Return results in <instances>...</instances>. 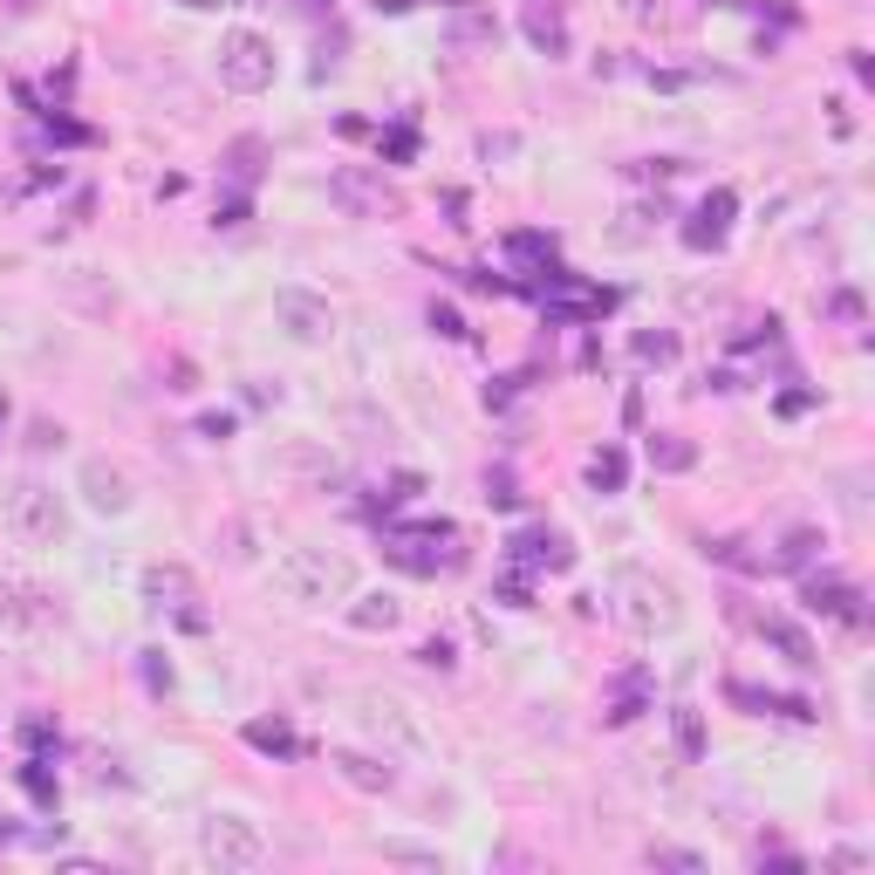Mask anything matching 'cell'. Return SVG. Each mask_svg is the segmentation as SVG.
<instances>
[{
    "label": "cell",
    "mask_w": 875,
    "mask_h": 875,
    "mask_svg": "<svg viewBox=\"0 0 875 875\" xmlns=\"http://www.w3.org/2000/svg\"><path fill=\"white\" fill-rule=\"evenodd\" d=\"M274 588L288 595V603H342L356 588V562L336 547H288L281 562H274Z\"/></svg>",
    "instance_id": "6da1fadb"
},
{
    "label": "cell",
    "mask_w": 875,
    "mask_h": 875,
    "mask_svg": "<svg viewBox=\"0 0 875 875\" xmlns=\"http://www.w3.org/2000/svg\"><path fill=\"white\" fill-rule=\"evenodd\" d=\"M609 616L629 636H657V629L678 622V595H670L657 575H644V568H616L609 575Z\"/></svg>",
    "instance_id": "7a4b0ae2"
},
{
    "label": "cell",
    "mask_w": 875,
    "mask_h": 875,
    "mask_svg": "<svg viewBox=\"0 0 875 875\" xmlns=\"http://www.w3.org/2000/svg\"><path fill=\"white\" fill-rule=\"evenodd\" d=\"M0 521H8V534L28 541V547H55L69 534V513H62L55 486H42V480H14L0 493Z\"/></svg>",
    "instance_id": "3957f363"
},
{
    "label": "cell",
    "mask_w": 875,
    "mask_h": 875,
    "mask_svg": "<svg viewBox=\"0 0 875 875\" xmlns=\"http://www.w3.org/2000/svg\"><path fill=\"white\" fill-rule=\"evenodd\" d=\"M383 562H397L404 575H437V568H459L465 547L452 521H424V527H383Z\"/></svg>",
    "instance_id": "277c9868"
},
{
    "label": "cell",
    "mask_w": 875,
    "mask_h": 875,
    "mask_svg": "<svg viewBox=\"0 0 875 875\" xmlns=\"http://www.w3.org/2000/svg\"><path fill=\"white\" fill-rule=\"evenodd\" d=\"M356 719H363L370 739H383V752H431V732L418 725V711L404 698H390V691H356Z\"/></svg>",
    "instance_id": "5b68a950"
},
{
    "label": "cell",
    "mask_w": 875,
    "mask_h": 875,
    "mask_svg": "<svg viewBox=\"0 0 875 875\" xmlns=\"http://www.w3.org/2000/svg\"><path fill=\"white\" fill-rule=\"evenodd\" d=\"M198 855H206L219 875H254L267 862V842H260V827L240 821V814H213L206 827H198Z\"/></svg>",
    "instance_id": "8992f818"
},
{
    "label": "cell",
    "mask_w": 875,
    "mask_h": 875,
    "mask_svg": "<svg viewBox=\"0 0 875 875\" xmlns=\"http://www.w3.org/2000/svg\"><path fill=\"white\" fill-rule=\"evenodd\" d=\"M219 83L240 90V96H260L274 83V42L254 28H226L219 34Z\"/></svg>",
    "instance_id": "52a82bcc"
},
{
    "label": "cell",
    "mask_w": 875,
    "mask_h": 875,
    "mask_svg": "<svg viewBox=\"0 0 875 875\" xmlns=\"http://www.w3.org/2000/svg\"><path fill=\"white\" fill-rule=\"evenodd\" d=\"M144 603H151L157 616H172L178 629H192V636L213 622L206 609H198V581H192V568H178V562H165V568H151V575H144Z\"/></svg>",
    "instance_id": "ba28073f"
},
{
    "label": "cell",
    "mask_w": 875,
    "mask_h": 875,
    "mask_svg": "<svg viewBox=\"0 0 875 875\" xmlns=\"http://www.w3.org/2000/svg\"><path fill=\"white\" fill-rule=\"evenodd\" d=\"M329 198H336L342 213H356V219H383V213L404 206V198H397V192H390L370 165H342V172L329 178Z\"/></svg>",
    "instance_id": "9c48e42d"
},
{
    "label": "cell",
    "mask_w": 875,
    "mask_h": 875,
    "mask_svg": "<svg viewBox=\"0 0 875 875\" xmlns=\"http://www.w3.org/2000/svg\"><path fill=\"white\" fill-rule=\"evenodd\" d=\"M541 301H547V315H554V322H595V315H603L616 295H609V288H588V281H575V274H562V267H547Z\"/></svg>",
    "instance_id": "30bf717a"
},
{
    "label": "cell",
    "mask_w": 875,
    "mask_h": 875,
    "mask_svg": "<svg viewBox=\"0 0 875 875\" xmlns=\"http://www.w3.org/2000/svg\"><path fill=\"white\" fill-rule=\"evenodd\" d=\"M274 315L288 322L295 342H329L336 336V308L322 295H308V288H281V295H274Z\"/></svg>",
    "instance_id": "8fae6325"
},
{
    "label": "cell",
    "mask_w": 875,
    "mask_h": 875,
    "mask_svg": "<svg viewBox=\"0 0 875 875\" xmlns=\"http://www.w3.org/2000/svg\"><path fill=\"white\" fill-rule=\"evenodd\" d=\"M506 562L513 568H547V575H568L575 568V547H568V534H554V527H527V534H513L506 541Z\"/></svg>",
    "instance_id": "7c38bea8"
},
{
    "label": "cell",
    "mask_w": 875,
    "mask_h": 875,
    "mask_svg": "<svg viewBox=\"0 0 875 875\" xmlns=\"http://www.w3.org/2000/svg\"><path fill=\"white\" fill-rule=\"evenodd\" d=\"M732 213H739V198L719 185V192H704L698 198V213L684 219V247L691 254H719L725 247V233H732Z\"/></svg>",
    "instance_id": "4fadbf2b"
},
{
    "label": "cell",
    "mask_w": 875,
    "mask_h": 875,
    "mask_svg": "<svg viewBox=\"0 0 875 875\" xmlns=\"http://www.w3.org/2000/svg\"><path fill=\"white\" fill-rule=\"evenodd\" d=\"M83 493L96 513H124L131 506V480H124V465H110V459H90L83 465Z\"/></svg>",
    "instance_id": "5bb4252c"
},
{
    "label": "cell",
    "mask_w": 875,
    "mask_h": 875,
    "mask_svg": "<svg viewBox=\"0 0 875 875\" xmlns=\"http://www.w3.org/2000/svg\"><path fill=\"white\" fill-rule=\"evenodd\" d=\"M521 28H527V42H534L541 55H568V21H562V8H554V0H527Z\"/></svg>",
    "instance_id": "9a60e30c"
},
{
    "label": "cell",
    "mask_w": 875,
    "mask_h": 875,
    "mask_svg": "<svg viewBox=\"0 0 875 875\" xmlns=\"http://www.w3.org/2000/svg\"><path fill=\"white\" fill-rule=\"evenodd\" d=\"M807 609L842 616V622H862V595H855L842 575H807Z\"/></svg>",
    "instance_id": "2e32d148"
},
{
    "label": "cell",
    "mask_w": 875,
    "mask_h": 875,
    "mask_svg": "<svg viewBox=\"0 0 875 875\" xmlns=\"http://www.w3.org/2000/svg\"><path fill=\"white\" fill-rule=\"evenodd\" d=\"M760 636H766V644H773L786 663H801V670L814 663V636H807L801 622H793V616H780V609H773V616H760Z\"/></svg>",
    "instance_id": "e0dca14e"
},
{
    "label": "cell",
    "mask_w": 875,
    "mask_h": 875,
    "mask_svg": "<svg viewBox=\"0 0 875 875\" xmlns=\"http://www.w3.org/2000/svg\"><path fill=\"white\" fill-rule=\"evenodd\" d=\"M329 766H336L356 793H390V786H397V773H390L383 760H370V752H329Z\"/></svg>",
    "instance_id": "ac0fdd59"
},
{
    "label": "cell",
    "mask_w": 875,
    "mask_h": 875,
    "mask_svg": "<svg viewBox=\"0 0 875 875\" xmlns=\"http://www.w3.org/2000/svg\"><path fill=\"white\" fill-rule=\"evenodd\" d=\"M644 704H650V678H644V670H622V678H616V698L603 704V725H629V719H644Z\"/></svg>",
    "instance_id": "d6986e66"
},
{
    "label": "cell",
    "mask_w": 875,
    "mask_h": 875,
    "mask_svg": "<svg viewBox=\"0 0 875 875\" xmlns=\"http://www.w3.org/2000/svg\"><path fill=\"white\" fill-rule=\"evenodd\" d=\"M397 622H404V603H397V595H363V603L349 609V629H363V636H390Z\"/></svg>",
    "instance_id": "ffe728a7"
},
{
    "label": "cell",
    "mask_w": 875,
    "mask_h": 875,
    "mask_svg": "<svg viewBox=\"0 0 875 875\" xmlns=\"http://www.w3.org/2000/svg\"><path fill=\"white\" fill-rule=\"evenodd\" d=\"M260 165H267V144L260 137H233L226 144V178H233V192H247L260 178Z\"/></svg>",
    "instance_id": "44dd1931"
},
{
    "label": "cell",
    "mask_w": 875,
    "mask_h": 875,
    "mask_svg": "<svg viewBox=\"0 0 875 875\" xmlns=\"http://www.w3.org/2000/svg\"><path fill=\"white\" fill-rule=\"evenodd\" d=\"M650 465L657 472H691L698 465V445H691V437H678V431H650Z\"/></svg>",
    "instance_id": "7402d4cb"
},
{
    "label": "cell",
    "mask_w": 875,
    "mask_h": 875,
    "mask_svg": "<svg viewBox=\"0 0 875 875\" xmlns=\"http://www.w3.org/2000/svg\"><path fill=\"white\" fill-rule=\"evenodd\" d=\"M725 698H732V704H745V711H780V719H814V704H807V698H773V691H752V684H725Z\"/></svg>",
    "instance_id": "603a6c76"
},
{
    "label": "cell",
    "mask_w": 875,
    "mask_h": 875,
    "mask_svg": "<svg viewBox=\"0 0 875 875\" xmlns=\"http://www.w3.org/2000/svg\"><path fill=\"white\" fill-rule=\"evenodd\" d=\"M247 745H254V752H274V760H301V752H308L281 719H254V725H247Z\"/></svg>",
    "instance_id": "cb8c5ba5"
},
{
    "label": "cell",
    "mask_w": 875,
    "mask_h": 875,
    "mask_svg": "<svg viewBox=\"0 0 875 875\" xmlns=\"http://www.w3.org/2000/svg\"><path fill=\"white\" fill-rule=\"evenodd\" d=\"M622 480H629V459H622L616 445L588 452V486H595V493H622Z\"/></svg>",
    "instance_id": "d4e9b609"
},
{
    "label": "cell",
    "mask_w": 875,
    "mask_h": 875,
    "mask_svg": "<svg viewBox=\"0 0 875 875\" xmlns=\"http://www.w3.org/2000/svg\"><path fill=\"white\" fill-rule=\"evenodd\" d=\"M452 42H459V49L500 42V21H493V14H480V8H459V14H452Z\"/></svg>",
    "instance_id": "484cf974"
},
{
    "label": "cell",
    "mask_w": 875,
    "mask_h": 875,
    "mask_svg": "<svg viewBox=\"0 0 875 875\" xmlns=\"http://www.w3.org/2000/svg\"><path fill=\"white\" fill-rule=\"evenodd\" d=\"M506 260L513 267H554V240L547 233H506Z\"/></svg>",
    "instance_id": "4316f807"
},
{
    "label": "cell",
    "mask_w": 875,
    "mask_h": 875,
    "mask_svg": "<svg viewBox=\"0 0 875 875\" xmlns=\"http://www.w3.org/2000/svg\"><path fill=\"white\" fill-rule=\"evenodd\" d=\"M670 732H678V752L698 766V760H704V719H698V704H678V711H670Z\"/></svg>",
    "instance_id": "83f0119b"
},
{
    "label": "cell",
    "mask_w": 875,
    "mask_h": 875,
    "mask_svg": "<svg viewBox=\"0 0 875 875\" xmlns=\"http://www.w3.org/2000/svg\"><path fill=\"white\" fill-rule=\"evenodd\" d=\"M704 554L719 568H739V575H766V554H752L745 541H704Z\"/></svg>",
    "instance_id": "f1b7e54d"
},
{
    "label": "cell",
    "mask_w": 875,
    "mask_h": 875,
    "mask_svg": "<svg viewBox=\"0 0 875 875\" xmlns=\"http://www.w3.org/2000/svg\"><path fill=\"white\" fill-rule=\"evenodd\" d=\"M418 493H424V480H418V472H397L390 486H377V500H370V506H377V513H397V506H404V500H418Z\"/></svg>",
    "instance_id": "f546056e"
},
{
    "label": "cell",
    "mask_w": 875,
    "mask_h": 875,
    "mask_svg": "<svg viewBox=\"0 0 875 875\" xmlns=\"http://www.w3.org/2000/svg\"><path fill=\"white\" fill-rule=\"evenodd\" d=\"M21 786H28L42 807H55V773H49V760H28V766H21Z\"/></svg>",
    "instance_id": "4dcf8cb0"
},
{
    "label": "cell",
    "mask_w": 875,
    "mask_h": 875,
    "mask_svg": "<svg viewBox=\"0 0 875 875\" xmlns=\"http://www.w3.org/2000/svg\"><path fill=\"white\" fill-rule=\"evenodd\" d=\"M431 329L445 336V342H465V336H472V329H465V315H459L452 301H431Z\"/></svg>",
    "instance_id": "1f68e13d"
},
{
    "label": "cell",
    "mask_w": 875,
    "mask_h": 875,
    "mask_svg": "<svg viewBox=\"0 0 875 875\" xmlns=\"http://www.w3.org/2000/svg\"><path fill=\"white\" fill-rule=\"evenodd\" d=\"M821 541H814V527H793L786 534V547H780V568H807V554H814Z\"/></svg>",
    "instance_id": "d6a6232c"
},
{
    "label": "cell",
    "mask_w": 875,
    "mask_h": 875,
    "mask_svg": "<svg viewBox=\"0 0 875 875\" xmlns=\"http://www.w3.org/2000/svg\"><path fill=\"white\" fill-rule=\"evenodd\" d=\"M670 356H678V336H636V363H670Z\"/></svg>",
    "instance_id": "836d02e7"
},
{
    "label": "cell",
    "mask_w": 875,
    "mask_h": 875,
    "mask_svg": "<svg viewBox=\"0 0 875 875\" xmlns=\"http://www.w3.org/2000/svg\"><path fill=\"white\" fill-rule=\"evenodd\" d=\"M527 595H534V581H527V568H513V562H506V575H500V603H513V609H527Z\"/></svg>",
    "instance_id": "e575fe53"
},
{
    "label": "cell",
    "mask_w": 875,
    "mask_h": 875,
    "mask_svg": "<svg viewBox=\"0 0 875 875\" xmlns=\"http://www.w3.org/2000/svg\"><path fill=\"white\" fill-rule=\"evenodd\" d=\"M281 465H288V472H322V480H329V459L315 452V445H288V452H281Z\"/></svg>",
    "instance_id": "d590c367"
},
{
    "label": "cell",
    "mask_w": 875,
    "mask_h": 875,
    "mask_svg": "<svg viewBox=\"0 0 875 875\" xmlns=\"http://www.w3.org/2000/svg\"><path fill=\"white\" fill-rule=\"evenodd\" d=\"M650 868H684V875H698L704 855H691V848H650Z\"/></svg>",
    "instance_id": "8d00e7d4"
},
{
    "label": "cell",
    "mask_w": 875,
    "mask_h": 875,
    "mask_svg": "<svg viewBox=\"0 0 875 875\" xmlns=\"http://www.w3.org/2000/svg\"><path fill=\"white\" fill-rule=\"evenodd\" d=\"M622 8V21H636V28H657L663 21V0H616Z\"/></svg>",
    "instance_id": "74e56055"
},
{
    "label": "cell",
    "mask_w": 875,
    "mask_h": 875,
    "mask_svg": "<svg viewBox=\"0 0 875 875\" xmlns=\"http://www.w3.org/2000/svg\"><path fill=\"white\" fill-rule=\"evenodd\" d=\"M383 862H411V868H437L431 848H411V842H383Z\"/></svg>",
    "instance_id": "f35d334b"
},
{
    "label": "cell",
    "mask_w": 875,
    "mask_h": 875,
    "mask_svg": "<svg viewBox=\"0 0 875 875\" xmlns=\"http://www.w3.org/2000/svg\"><path fill=\"white\" fill-rule=\"evenodd\" d=\"M42 124H49L55 144H90V131H83V124H69V116H55V110H42Z\"/></svg>",
    "instance_id": "ab89813d"
},
{
    "label": "cell",
    "mask_w": 875,
    "mask_h": 875,
    "mask_svg": "<svg viewBox=\"0 0 875 875\" xmlns=\"http://www.w3.org/2000/svg\"><path fill=\"white\" fill-rule=\"evenodd\" d=\"M486 506H521V493H513V472H486Z\"/></svg>",
    "instance_id": "60d3db41"
},
{
    "label": "cell",
    "mask_w": 875,
    "mask_h": 875,
    "mask_svg": "<svg viewBox=\"0 0 875 875\" xmlns=\"http://www.w3.org/2000/svg\"><path fill=\"white\" fill-rule=\"evenodd\" d=\"M213 226H247V192H226L219 213H213Z\"/></svg>",
    "instance_id": "b9f144b4"
},
{
    "label": "cell",
    "mask_w": 875,
    "mask_h": 875,
    "mask_svg": "<svg viewBox=\"0 0 875 875\" xmlns=\"http://www.w3.org/2000/svg\"><path fill=\"white\" fill-rule=\"evenodd\" d=\"M144 684H151V691H172V663L157 657V650H144Z\"/></svg>",
    "instance_id": "7bdbcfd3"
},
{
    "label": "cell",
    "mask_w": 875,
    "mask_h": 875,
    "mask_svg": "<svg viewBox=\"0 0 875 875\" xmlns=\"http://www.w3.org/2000/svg\"><path fill=\"white\" fill-rule=\"evenodd\" d=\"M418 663H431V670H452L459 657H452V644H445V636H431V644L418 650Z\"/></svg>",
    "instance_id": "ee69618b"
},
{
    "label": "cell",
    "mask_w": 875,
    "mask_h": 875,
    "mask_svg": "<svg viewBox=\"0 0 875 875\" xmlns=\"http://www.w3.org/2000/svg\"><path fill=\"white\" fill-rule=\"evenodd\" d=\"M14 622H21V588L0 581V629H14Z\"/></svg>",
    "instance_id": "f6af8a7d"
},
{
    "label": "cell",
    "mask_w": 875,
    "mask_h": 875,
    "mask_svg": "<svg viewBox=\"0 0 875 875\" xmlns=\"http://www.w3.org/2000/svg\"><path fill=\"white\" fill-rule=\"evenodd\" d=\"M198 437H233V418L226 411H206V418H198Z\"/></svg>",
    "instance_id": "bcb514c9"
},
{
    "label": "cell",
    "mask_w": 875,
    "mask_h": 875,
    "mask_svg": "<svg viewBox=\"0 0 875 875\" xmlns=\"http://www.w3.org/2000/svg\"><path fill=\"white\" fill-rule=\"evenodd\" d=\"M383 151H390V157H397V165H404V157H411V151H418V137H411V131H390V144H383Z\"/></svg>",
    "instance_id": "7dc6e473"
},
{
    "label": "cell",
    "mask_w": 875,
    "mask_h": 875,
    "mask_svg": "<svg viewBox=\"0 0 875 875\" xmlns=\"http://www.w3.org/2000/svg\"><path fill=\"white\" fill-rule=\"evenodd\" d=\"M827 315H842V322H855V315H862V301H855V295H827Z\"/></svg>",
    "instance_id": "c3c4849f"
},
{
    "label": "cell",
    "mask_w": 875,
    "mask_h": 875,
    "mask_svg": "<svg viewBox=\"0 0 875 875\" xmlns=\"http://www.w3.org/2000/svg\"><path fill=\"white\" fill-rule=\"evenodd\" d=\"M807 404H814V397H807V390H786V397H780V418H801Z\"/></svg>",
    "instance_id": "681fc988"
},
{
    "label": "cell",
    "mask_w": 875,
    "mask_h": 875,
    "mask_svg": "<svg viewBox=\"0 0 875 875\" xmlns=\"http://www.w3.org/2000/svg\"><path fill=\"white\" fill-rule=\"evenodd\" d=\"M28 445H34V452H49V445H62V431H55V424L42 418V424H34V437H28Z\"/></svg>",
    "instance_id": "f907efd6"
},
{
    "label": "cell",
    "mask_w": 875,
    "mask_h": 875,
    "mask_svg": "<svg viewBox=\"0 0 875 875\" xmlns=\"http://www.w3.org/2000/svg\"><path fill=\"white\" fill-rule=\"evenodd\" d=\"M827 868H868V855H862V848H834Z\"/></svg>",
    "instance_id": "816d5d0a"
},
{
    "label": "cell",
    "mask_w": 875,
    "mask_h": 875,
    "mask_svg": "<svg viewBox=\"0 0 875 875\" xmlns=\"http://www.w3.org/2000/svg\"><path fill=\"white\" fill-rule=\"evenodd\" d=\"M377 14H411V0H377Z\"/></svg>",
    "instance_id": "f5cc1de1"
},
{
    "label": "cell",
    "mask_w": 875,
    "mask_h": 875,
    "mask_svg": "<svg viewBox=\"0 0 875 875\" xmlns=\"http://www.w3.org/2000/svg\"><path fill=\"white\" fill-rule=\"evenodd\" d=\"M8 8H14V14H34V8H42V0H8Z\"/></svg>",
    "instance_id": "db71d44e"
},
{
    "label": "cell",
    "mask_w": 875,
    "mask_h": 875,
    "mask_svg": "<svg viewBox=\"0 0 875 875\" xmlns=\"http://www.w3.org/2000/svg\"><path fill=\"white\" fill-rule=\"evenodd\" d=\"M0 424H8V397H0Z\"/></svg>",
    "instance_id": "11a10c76"
}]
</instances>
